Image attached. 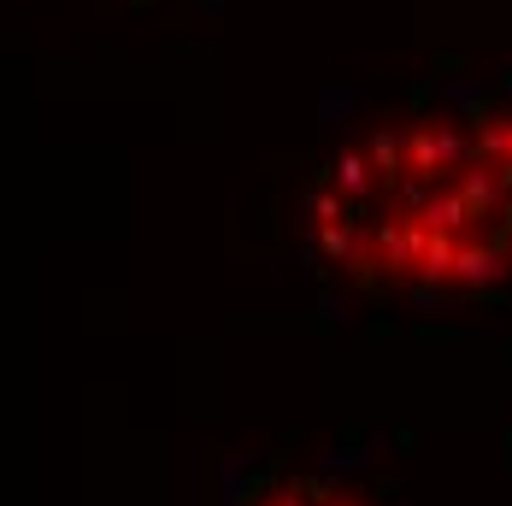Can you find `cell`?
Segmentation results:
<instances>
[{"label":"cell","instance_id":"cell-1","mask_svg":"<svg viewBox=\"0 0 512 506\" xmlns=\"http://www.w3.org/2000/svg\"><path fill=\"white\" fill-rule=\"evenodd\" d=\"M318 236L342 265L395 283L512 271V95L407 118L330 165Z\"/></svg>","mask_w":512,"mask_h":506}]
</instances>
